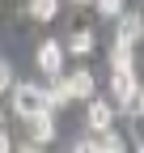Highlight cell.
<instances>
[{
    "label": "cell",
    "mask_w": 144,
    "mask_h": 153,
    "mask_svg": "<svg viewBox=\"0 0 144 153\" xmlns=\"http://www.w3.org/2000/svg\"><path fill=\"white\" fill-rule=\"evenodd\" d=\"M13 94V115L17 119H30L38 111H51V98H47V85H30V81H13L9 85Z\"/></svg>",
    "instance_id": "6da1fadb"
},
{
    "label": "cell",
    "mask_w": 144,
    "mask_h": 153,
    "mask_svg": "<svg viewBox=\"0 0 144 153\" xmlns=\"http://www.w3.org/2000/svg\"><path fill=\"white\" fill-rule=\"evenodd\" d=\"M110 94H115V106H123V111H127V106H132V98L140 94L136 68H123V72H115V76H110Z\"/></svg>",
    "instance_id": "7a4b0ae2"
},
{
    "label": "cell",
    "mask_w": 144,
    "mask_h": 153,
    "mask_svg": "<svg viewBox=\"0 0 144 153\" xmlns=\"http://www.w3.org/2000/svg\"><path fill=\"white\" fill-rule=\"evenodd\" d=\"M34 60H38V68H43L47 76H60V68H64V47L55 43V38H43Z\"/></svg>",
    "instance_id": "3957f363"
},
{
    "label": "cell",
    "mask_w": 144,
    "mask_h": 153,
    "mask_svg": "<svg viewBox=\"0 0 144 153\" xmlns=\"http://www.w3.org/2000/svg\"><path fill=\"white\" fill-rule=\"evenodd\" d=\"M85 123H89V132H102V128H110L115 123V106L106 102V98H89V111H85Z\"/></svg>",
    "instance_id": "277c9868"
},
{
    "label": "cell",
    "mask_w": 144,
    "mask_h": 153,
    "mask_svg": "<svg viewBox=\"0 0 144 153\" xmlns=\"http://www.w3.org/2000/svg\"><path fill=\"white\" fill-rule=\"evenodd\" d=\"M64 85H68V98H81V102L93 98V72H89V68L68 72V76H64Z\"/></svg>",
    "instance_id": "5b68a950"
},
{
    "label": "cell",
    "mask_w": 144,
    "mask_h": 153,
    "mask_svg": "<svg viewBox=\"0 0 144 153\" xmlns=\"http://www.w3.org/2000/svg\"><path fill=\"white\" fill-rule=\"evenodd\" d=\"M30 128V140L34 145H47V140H55V123H51V111H38V115H30L26 119Z\"/></svg>",
    "instance_id": "8992f818"
},
{
    "label": "cell",
    "mask_w": 144,
    "mask_h": 153,
    "mask_svg": "<svg viewBox=\"0 0 144 153\" xmlns=\"http://www.w3.org/2000/svg\"><path fill=\"white\" fill-rule=\"evenodd\" d=\"M119 38L123 43H140L144 38V17L140 13H119Z\"/></svg>",
    "instance_id": "52a82bcc"
},
{
    "label": "cell",
    "mask_w": 144,
    "mask_h": 153,
    "mask_svg": "<svg viewBox=\"0 0 144 153\" xmlns=\"http://www.w3.org/2000/svg\"><path fill=\"white\" fill-rule=\"evenodd\" d=\"M123 68H136V55H132V43L115 38V47H110V72H123Z\"/></svg>",
    "instance_id": "ba28073f"
},
{
    "label": "cell",
    "mask_w": 144,
    "mask_h": 153,
    "mask_svg": "<svg viewBox=\"0 0 144 153\" xmlns=\"http://www.w3.org/2000/svg\"><path fill=\"white\" fill-rule=\"evenodd\" d=\"M64 51H68V55H89V51H93V34H89V30H76V34L68 38Z\"/></svg>",
    "instance_id": "9c48e42d"
},
{
    "label": "cell",
    "mask_w": 144,
    "mask_h": 153,
    "mask_svg": "<svg viewBox=\"0 0 144 153\" xmlns=\"http://www.w3.org/2000/svg\"><path fill=\"white\" fill-rule=\"evenodd\" d=\"M93 149L119 153V149H123V136H119V132H110V128H102V132H93Z\"/></svg>",
    "instance_id": "30bf717a"
},
{
    "label": "cell",
    "mask_w": 144,
    "mask_h": 153,
    "mask_svg": "<svg viewBox=\"0 0 144 153\" xmlns=\"http://www.w3.org/2000/svg\"><path fill=\"white\" fill-rule=\"evenodd\" d=\"M60 13V0H30V17L34 22H51Z\"/></svg>",
    "instance_id": "8fae6325"
},
{
    "label": "cell",
    "mask_w": 144,
    "mask_h": 153,
    "mask_svg": "<svg viewBox=\"0 0 144 153\" xmlns=\"http://www.w3.org/2000/svg\"><path fill=\"white\" fill-rule=\"evenodd\" d=\"M93 4H98L102 17H119V13H123V0H93Z\"/></svg>",
    "instance_id": "7c38bea8"
},
{
    "label": "cell",
    "mask_w": 144,
    "mask_h": 153,
    "mask_svg": "<svg viewBox=\"0 0 144 153\" xmlns=\"http://www.w3.org/2000/svg\"><path fill=\"white\" fill-rule=\"evenodd\" d=\"M13 85V68H9V60H0V94H4Z\"/></svg>",
    "instance_id": "4fadbf2b"
},
{
    "label": "cell",
    "mask_w": 144,
    "mask_h": 153,
    "mask_svg": "<svg viewBox=\"0 0 144 153\" xmlns=\"http://www.w3.org/2000/svg\"><path fill=\"white\" fill-rule=\"evenodd\" d=\"M9 149H13V140L4 136V128H0V153H9Z\"/></svg>",
    "instance_id": "5bb4252c"
},
{
    "label": "cell",
    "mask_w": 144,
    "mask_h": 153,
    "mask_svg": "<svg viewBox=\"0 0 144 153\" xmlns=\"http://www.w3.org/2000/svg\"><path fill=\"white\" fill-rule=\"evenodd\" d=\"M72 4H89V0H72Z\"/></svg>",
    "instance_id": "9a60e30c"
}]
</instances>
